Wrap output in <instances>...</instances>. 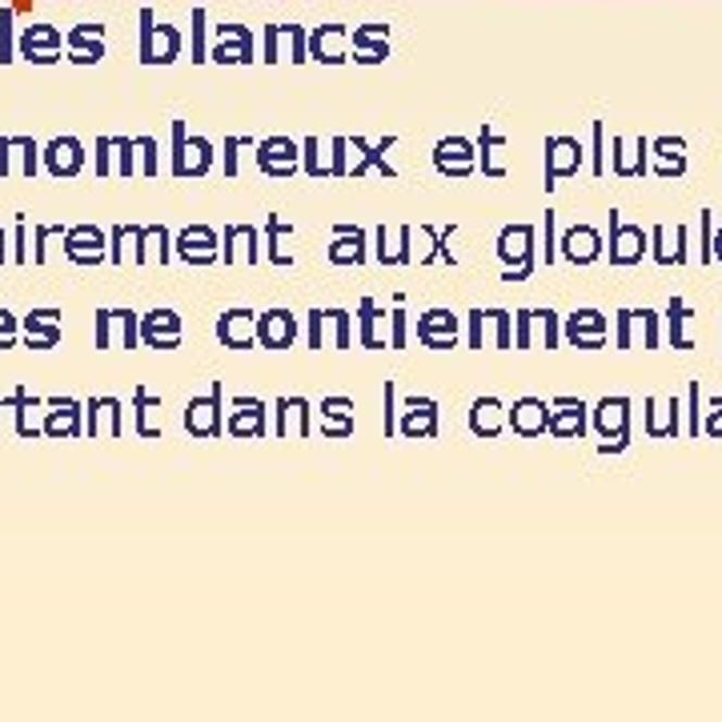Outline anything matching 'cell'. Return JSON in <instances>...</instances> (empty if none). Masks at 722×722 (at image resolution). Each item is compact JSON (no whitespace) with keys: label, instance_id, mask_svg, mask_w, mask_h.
<instances>
[{"label":"cell","instance_id":"cell-1","mask_svg":"<svg viewBox=\"0 0 722 722\" xmlns=\"http://www.w3.org/2000/svg\"><path fill=\"white\" fill-rule=\"evenodd\" d=\"M185 430L193 433V438H221L225 433L221 385H213L205 397H189V406H185Z\"/></svg>","mask_w":722,"mask_h":722},{"label":"cell","instance_id":"cell-2","mask_svg":"<svg viewBox=\"0 0 722 722\" xmlns=\"http://www.w3.org/2000/svg\"><path fill=\"white\" fill-rule=\"evenodd\" d=\"M594 426L606 438L603 454L626 446V438H631V397H603L594 409Z\"/></svg>","mask_w":722,"mask_h":722},{"label":"cell","instance_id":"cell-3","mask_svg":"<svg viewBox=\"0 0 722 722\" xmlns=\"http://www.w3.org/2000/svg\"><path fill=\"white\" fill-rule=\"evenodd\" d=\"M498 257L506 265L518 257V281H525L534 269V225H506L498 233Z\"/></svg>","mask_w":722,"mask_h":722},{"label":"cell","instance_id":"cell-4","mask_svg":"<svg viewBox=\"0 0 722 722\" xmlns=\"http://www.w3.org/2000/svg\"><path fill=\"white\" fill-rule=\"evenodd\" d=\"M177 257L189 265H213L221 257V241H217L210 225H189L177 237Z\"/></svg>","mask_w":722,"mask_h":722},{"label":"cell","instance_id":"cell-5","mask_svg":"<svg viewBox=\"0 0 722 722\" xmlns=\"http://www.w3.org/2000/svg\"><path fill=\"white\" fill-rule=\"evenodd\" d=\"M65 253L73 265H97L105 262V233L97 225H73L65 233Z\"/></svg>","mask_w":722,"mask_h":722},{"label":"cell","instance_id":"cell-6","mask_svg":"<svg viewBox=\"0 0 722 722\" xmlns=\"http://www.w3.org/2000/svg\"><path fill=\"white\" fill-rule=\"evenodd\" d=\"M141 342L153 350H177L181 345V317L173 309H153L141 317Z\"/></svg>","mask_w":722,"mask_h":722},{"label":"cell","instance_id":"cell-7","mask_svg":"<svg viewBox=\"0 0 722 722\" xmlns=\"http://www.w3.org/2000/svg\"><path fill=\"white\" fill-rule=\"evenodd\" d=\"M217 338L229 350H253L257 345V314L253 309H229V314H221Z\"/></svg>","mask_w":722,"mask_h":722},{"label":"cell","instance_id":"cell-8","mask_svg":"<svg viewBox=\"0 0 722 722\" xmlns=\"http://www.w3.org/2000/svg\"><path fill=\"white\" fill-rule=\"evenodd\" d=\"M418 338L430 350H454L458 345V317L449 309H430L418 317Z\"/></svg>","mask_w":722,"mask_h":722},{"label":"cell","instance_id":"cell-9","mask_svg":"<svg viewBox=\"0 0 722 722\" xmlns=\"http://www.w3.org/2000/svg\"><path fill=\"white\" fill-rule=\"evenodd\" d=\"M643 245H646L643 229H638V225H622L618 213H610V262L615 265L643 262Z\"/></svg>","mask_w":722,"mask_h":722},{"label":"cell","instance_id":"cell-10","mask_svg":"<svg viewBox=\"0 0 722 722\" xmlns=\"http://www.w3.org/2000/svg\"><path fill=\"white\" fill-rule=\"evenodd\" d=\"M49 414H45V426H40V433L45 438H53V442H65V438H80L85 433V426H80V406L73 402V397H53L49 402Z\"/></svg>","mask_w":722,"mask_h":722},{"label":"cell","instance_id":"cell-11","mask_svg":"<svg viewBox=\"0 0 722 722\" xmlns=\"http://www.w3.org/2000/svg\"><path fill=\"white\" fill-rule=\"evenodd\" d=\"M257 169L265 177H289L297 169V144L289 137H269L265 144H257Z\"/></svg>","mask_w":722,"mask_h":722},{"label":"cell","instance_id":"cell-12","mask_svg":"<svg viewBox=\"0 0 722 722\" xmlns=\"http://www.w3.org/2000/svg\"><path fill=\"white\" fill-rule=\"evenodd\" d=\"M45 169L53 173V177H77L85 169V153H80V141L77 137H56V141L45 144Z\"/></svg>","mask_w":722,"mask_h":722},{"label":"cell","instance_id":"cell-13","mask_svg":"<svg viewBox=\"0 0 722 722\" xmlns=\"http://www.w3.org/2000/svg\"><path fill=\"white\" fill-rule=\"evenodd\" d=\"M394 430L406 433V438H433L438 433V402L433 397H409Z\"/></svg>","mask_w":722,"mask_h":722},{"label":"cell","instance_id":"cell-14","mask_svg":"<svg viewBox=\"0 0 722 722\" xmlns=\"http://www.w3.org/2000/svg\"><path fill=\"white\" fill-rule=\"evenodd\" d=\"M297 338V317L289 309H269V314L257 317V342L265 350H289Z\"/></svg>","mask_w":722,"mask_h":722},{"label":"cell","instance_id":"cell-15","mask_svg":"<svg viewBox=\"0 0 722 722\" xmlns=\"http://www.w3.org/2000/svg\"><path fill=\"white\" fill-rule=\"evenodd\" d=\"M546 418H550V406L542 397H522V402H514V409H506V426H514V433H522V438H542Z\"/></svg>","mask_w":722,"mask_h":722},{"label":"cell","instance_id":"cell-16","mask_svg":"<svg viewBox=\"0 0 722 722\" xmlns=\"http://www.w3.org/2000/svg\"><path fill=\"white\" fill-rule=\"evenodd\" d=\"M546 433L550 438H582L586 433V406L574 397H558L546 418Z\"/></svg>","mask_w":722,"mask_h":722},{"label":"cell","instance_id":"cell-17","mask_svg":"<svg viewBox=\"0 0 722 722\" xmlns=\"http://www.w3.org/2000/svg\"><path fill=\"white\" fill-rule=\"evenodd\" d=\"M566 338L578 350H603L606 345V317L598 309H578L566 326Z\"/></svg>","mask_w":722,"mask_h":722},{"label":"cell","instance_id":"cell-18","mask_svg":"<svg viewBox=\"0 0 722 722\" xmlns=\"http://www.w3.org/2000/svg\"><path fill=\"white\" fill-rule=\"evenodd\" d=\"M25 333L33 350H53L61 345V309H33L25 317Z\"/></svg>","mask_w":722,"mask_h":722},{"label":"cell","instance_id":"cell-19","mask_svg":"<svg viewBox=\"0 0 722 722\" xmlns=\"http://www.w3.org/2000/svg\"><path fill=\"white\" fill-rule=\"evenodd\" d=\"M233 418L225 421V430L233 433V438H262L265 433V406L262 402H253V397H237L233 402Z\"/></svg>","mask_w":722,"mask_h":722},{"label":"cell","instance_id":"cell-20","mask_svg":"<svg viewBox=\"0 0 722 722\" xmlns=\"http://www.w3.org/2000/svg\"><path fill=\"white\" fill-rule=\"evenodd\" d=\"M562 250L574 265H591L598 262V253H603V237L594 233L591 225H574V229L562 237Z\"/></svg>","mask_w":722,"mask_h":722},{"label":"cell","instance_id":"cell-21","mask_svg":"<svg viewBox=\"0 0 722 722\" xmlns=\"http://www.w3.org/2000/svg\"><path fill=\"white\" fill-rule=\"evenodd\" d=\"M433 165H438V173H446V177H466V173H473V153L466 141H442L438 149H433Z\"/></svg>","mask_w":722,"mask_h":722},{"label":"cell","instance_id":"cell-22","mask_svg":"<svg viewBox=\"0 0 722 722\" xmlns=\"http://www.w3.org/2000/svg\"><path fill=\"white\" fill-rule=\"evenodd\" d=\"M470 430L478 438H498L506 430V409H502L498 397H478L470 409Z\"/></svg>","mask_w":722,"mask_h":722},{"label":"cell","instance_id":"cell-23","mask_svg":"<svg viewBox=\"0 0 722 722\" xmlns=\"http://www.w3.org/2000/svg\"><path fill=\"white\" fill-rule=\"evenodd\" d=\"M329 262L333 265H362L366 262V233L354 225H338V241L329 245Z\"/></svg>","mask_w":722,"mask_h":722},{"label":"cell","instance_id":"cell-24","mask_svg":"<svg viewBox=\"0 0 722 722\" xmlns=\"http://www.w3.org/2000/svg\"><path fill=\"white\" fill-rule=\"evenodd\" d=\"M578 161H582L578 141H550L546 144V189H554V181L566 177V173H578Z\"/></svg>","mask_w":722,"mask_h":722},{"label":"cell","instance_id":"cell-25","mask_svg":"<svg viewBox=\"0 0 722 722\" xmlns=\"http://www.w3.org/2000/svg\"><path fill=\"white\" fill-rule=\"evenodd\" d=\"M85 414H89V426H85V433H89V438H97V430H101V418H109V433H113V438H121V433H125V418H121V397H92L89 406H85Z\"/></svg>","mask_w":722,"mask_h":722},{"label":"cell","instance_id":"cell-26","mask_svg":"<svg viewBox=\"0 0 722 722\" xmlns=\"http://www.w3.org/2000/svg\"><path fill=\"white\" fill-rule=\"evenodd\" d=\"M646 433L650 438H674L679 433V402L667 397V402H646Z\"/></svg>","mask_w":722,"mask_h":722},{"label":"cell","instance_id":"cell-27","mask_svg":"<svg viewBox=\"0 0 722 722\" xmlns=\"http://www.w3.org/2000/svg\"><path fill=\"white\" fill-rule=\"evenodd\" d=\"M634 321H638V309H622V314H618V350H631L634 345ZM643 333H646V350H655L658 333H655V314H650V309H646L643 317Z\"/></svg>","mask_w":722,"mask_h":722},{"label":"cell","instance_id":"cell-28","mask_svg":"<svg viewBox=\"0 0 722 722\" xmlns=\"http://www.w3.org/2000/svg\"><path fill=\"white\" fill-rule=\"evenodd\" d=\"M350 409H354L350 397H326V402H321V414L333 418V426H321V433H326V438H345V433H354V418H350Z\"/></svg>","mask_w":722,"mask_h":722},{"label":"cell","instance_id":"cell-29","mask_svg":"<svg viewBox=\"0 0 722 722\" xmlns=\"http://www.w3.org/2000/svg\"><path fill=\"white\" fill-rule=\"evenodd\" d=\"M225 245H250L245 250V262L257 265V225H229L225 229ZM237 262V253L229 250L225 253V265H233Z\"/></svg>","mask_w":722,"mask_h":722},{"label":"cell","instance_id":"cell-30","mask_svg":"<svg viewBox=\"0 0 722 722\" xmlns=\"http://www.w3.org/2000/svg\"><path fill=\"white\" fill-rule=\"evenodd\" d=\"M132 406H137V433H141V438H157L161 426H157V421H153V418H149L153 409H161L157 397L144 394V390H137V394H132Z\"/></svg>","mask_w":722,"mask_h":722},{"label":"cell","instance_id":"cell-31","mask_svg":"<svg viewBox=\"0 0 722 722\" xmlns=\"http://www.w3.org/2000/svg\"><path fill=\"white\" fill-rule=\"evenodd\" d=\"M381 309H378V302H373V297H366V302H362V345H366V350H381V338H378V321H381Z\"/></svg>","mask_w":722,"mask_h":722},{"label":"cell","instance_id":"cell-32","mask_svg":"<svg viewBox=\"0 0 722 722\" xmlns=\"http://www.w3.org/2000/svg\"><path fill=\"white\" fill-rule=\"evenodd\" d=\"M265 233H269V262H274V265H289V253L277 250V241H281L286 233H293V225H286L281 217H269V221H265Z\"/></svg>","mask_w":722,"mask_h":722},{"label":"cell","instance_id":"cell-33","mask_svg":"<svg viewBox=\"0 0 722 722\" xmlns=\"http://www.w3.org/2000/svg\"><path fill=\"white\" fill-rule=\"evenodd\" d=\"M683 321H686V305L683 297L670 302V345L674 350H691V338H683Z\"/></svg>","mask_w":722,"mask_h":722},{"label":"cell","instance_id":"cell-34","mask_svg":"<svg viewBox=\"0 0 722 722\" xmlns=\"http://www.w3.org/2000/svg\"><path fill=\"white\" fill-rule=\"evenodd\" d=\"M16 345V317L9 309H0V350H13Z\"/></svg>","mask_w":722,"mask_h":722},{"label":"cell","instance_id":"cell-35","mask_svg":"<svg viewBox=\"0 0 722 722\" xmlns=\"http://www.w3.org/2000/svg\"><path fill=\"white\" fill-rule=\"evenodd\" d=\"M113 149H117V153H121L117 173H121V177H129V173H132V149H137V144H132L129 137H121V141H113Z\"/></svg>","mask_w":722,"mask_h":722},{"label":"cell","instance_id":"cell-36","mask_svg":"<svg viewBox=\"0 0 722 722\" xmlns=\"http://www.w3.org/2000/svg\"><path fill=\"white\" fill-rule=\"evenodd\" d=\"M390 321H394V338H390V350H406V314H402V309H394V314H390Z\"/></svg>","mask_w":722,"mask_h":722},{"label":"cell","instance_id":"cell-37","mask_svg":"<svg viewBox=\"0 0 722 722\" xmlns=\"http://www.w3.org/2000/svg\"><path fill=\"white\" fill-rule=\"evenodd\" d=\"M494 321H498V350H510V314L494 309Z\"/></svg>","mask_w":722,"mask_h":722},{"label":"cell","instance_id":"cell-38","mask_svg":"<svg viewBox=\"0 0 722 722\" xmlns=\"http://www.w3.org/2000/svg\"><path fill=\"white\" fill-rule=\"evenodd\" d=\"M707 430L710 438H722V397H714V414L707 418V426H698V433Z\"/></svg>","mask_w":722,"mask_h":722},{"label":"cell","instance_id":"cell-39","mask_svg":"<svg viewBox=\"0 0 722 722\" xmlns=\"http://www.w3.org/2000/svg\"><path fill=\"white\" fill-rule=\"evenodd\" d=\"M714 257L722 262V229H719V237H714Z\"/></svg>","mask_w":722,"mask_h":722},{"label":"cell","instance_id":"cell-40","mask_svg":"<svg viewBox=\"0 0 722 722\" xmlns=\"http://www.w3.org/2000/svg\"><path fill=\"white\" fill-rule=\"evenodd\" d=\"M0 262H4V233H0Z\"/></svg>","mask_w":722,"mask_h":722}]
</instances>
